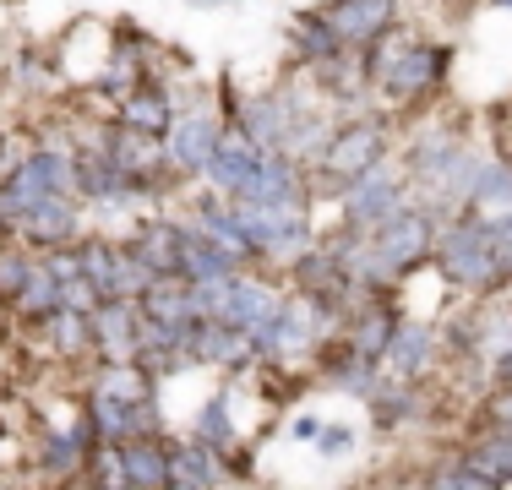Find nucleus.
<instances>
[{"mask_svg": "<svg viewBox=\"0 0 512 490\" xmlns=\"http://www.w3.org/2000/svg\"><path fill=\"white\" fill-rule=\"evenodd\" d=\"M191 436L207 441V447H218L224 458H235L240 452V425L235 414H229V392H213V398L197 409V420H191Z\"/></svg>", "mask_w": 512, "mask_h": 490, "instance_id": "22", "label": "nucleus"}, {"mask_svg": "<svg viewBox=\"0 0 512 490\" xmlns=\"http://www.w3.org/2000/svg\"><path fill=\"white\" fill-rule=\"evenodd\" d=\"M295 109H300L295 88H273V93L246 98V104L235 109V126L246 131V137H251L256 147L278 153V147H284V137H289V120H295Z\"/></svg>", "mask_w": 512, "mask_h": 490, "instance_id": "11", "label": "nucleus"}, {"mask_svg": "<svg viewBox=\"0 0 512 490\" xmlns=\"http://www.w3.org/2000/svg\"><path fill=\"white\" fill-rule=\"evenodd\" d=\"M442 354H447L442 322H431V316H398L393 338H387V349H382V365H387V376L425 382V376L442 365Z\"/></svg>", "mask_w": 512, "mask_h": 490, "instance_id": "7", "label": "nucleus"}, {"mask_svg": "<svg viewBox=\"0 0 512 490\" xmlns=\"http://www.w3.org/2000/svg\"><path fill=\"white\" fill-rule=\"evenodd\" d=\"M218 131H224V115H218L213 104H180L175 120H169L164 131V164L175 180H197L202 164L213 158V142Z\"/></svg>", "mask_w": 512, "mask_h": 490, "instance_id": "6", "label": "nucleus"}, {"mask_svg": "<svg viewBox=\"0 0 512 490\" xmlns=\"http://www.w3.org/2000/svg\"><path fill=\"white\" fill-rule=\"evenodd\" d=\"M436 229H442V213H431V207L414 202L398 218H387V224L371 235V245H376V256L387 262V273L404 278V273H420V267L431 262Z\"/></svg>", "mask_w": 512, "mask_h": 490, "instance_id": "5", "label": "nucleus"}, {"mask_svg": "<svg viewBox=\"0 0 512 490\" xmlns=\"http://www.w3.org/2000/svg\"><path fill=\"white\" fill-rule=\"evenodd\" d=\"M224 452L207 447L197 436H180L169 441V490H213V485H229L235 474L224 469Z\"/></svg>", "mask_w": 512, "mask_h": 490, "instance_id": "12", "label": "nucleus"}, {"mask_svg": "<svg viewBox=\"0 0 512 490\" xmlns=\"http://www.w3.org/2000/svg\"><path fill=\"white\" fill-rule=\"evenodd\" d=\"M278 305H284V289H278L267 273L240 267V273L229 278V305H224V316H229L235 327H246V333H251V327H262L267 316L278 311Z\"/></svg>", "mask_w": 512, "mask_h": 490, "instance_id": "16", "label": "nucleus"}, {"mask_svg": "<svg viewBox=\"0 0 512 490\" xmlns=\"http://www.w3.org/2000/svg\"><path fill=\"white\" fill-rule=\"evenodd\" d=\"M295 436H300V441H316V436H322V420H316V414H300V420H295Z\"/></svg>", "mask_w": 512, "mask_h": 490, "instance_id": "32", "label": "nucleus"}, {"mask_svg": "<svg viewBox=\"0 0 512 490\" xmlns=\"http://www.w3.org/2000/svg\"><path fill=\"white\" fill-rule=\"evenodd\" d=\"M485 420L502 425V431H512V382H496V392L485 398Z\"/></svg>", "mask_w": 512, "mask_h": 490, "instance_id": "30", "label": "nucleus"}, {"mask_svg": "<svg viewBox=\"0 0 512 490\" xmlns=\"http://www.w3.org/2000/svg\"><path fill=\"white\" fill-rule=\"evenodd\" d=\"M142 333V305L137 300H99L93 305V343L99 360H131Z\"/></svg>", "mask_w": 512, "mask_h": 490, "instance_id": "15", "label": "nucleus"}, {"mask_svg": "<svg viewBox=\"0 0 512 490\" xmlns=\"http://www.w3.org/2000/svg\"><path fill=\"white\" fill-rule=\"evenodd\" d=\"M496 6H502V11H512V0H496Z\"/></svg>", "mask_w": 512, "mask_h": 490, "instance_id": "35", "label": "nucleus"}, {"mask_svg": "<svg viewBox=\"0 0 512 490\" xmlns=\"http://www.w3.org/2000/svg\"><path fill=\"white\" fill-rule=\"evenodd\" d=\"M447 71H453L447 44L425 39V33L404 28V22H393L382 39L365 49V82H371L376 109H387L398 120L431 104L447 88Z\"/></svg>", "mask_w": 512, "mask_h": 490, "instance_id": "1", "label": "nucleus"}, {"mask_svg": "<svg viewBox=\"0 0 512 490\" xmlns=\"http://www.w3.org/2000/svg\"><path fill=\"white\" fill-rule=\"evenodd\" d=\"M431 262H436V273H442V284L453 294H463V300H485V294L507 289L502 262H496V245H491V224H485V213H474V207L442 218L436 245H431Z\"/></svg>", "mask_w": 512, "mask_h": 490, "instance_id": "2", "label": "nucleus"}, {"mask_svg": "<svg viewBox=\"0 0 512 490\" xmlns=\"http://www.w3.org/2000/svg\"><path fill=\"white\" fill-rule=\"evenodd\" d=\"M469 207L474 213H502V207H512V158L507 153L480 158V175L469 186Z\"/></svg>", "mask_w": 512, "mask_h": 490, "instance_id": "23", "label": "nucleus"}, {"mask_svg": "<svg viewBox=\"0 0 512 490\" xmlns=\"http://www.w3.org/2000/svg\"><path fill=\"white\" fill-rule=\"evenodd\" d=\"M11 311H17L28 327H39L44 316H55V311H60V278L50 273V267H44V256L33 262L28 284H22V294L11 300Z\"/></svg>", "mask_w": 512, "mask_h": 490, "instance_id": "25", "label": "nucleus"}, {"mask_svg": "<svg viewBox=\"0 0 512 490\" xmlns=\"http://www.w3.org/2000/svg\"><path fill=\"white\" fill-rule=\"evenodd\" d=\"M496 382H512V338H507L502 360H496Z\"/></svg>", "mask_w": 512, "mask_h": 490, "instance_id": "33", "label": "nucleus"}, {"mask_svg": "<svg viewBox=\"0 0 512 490\" xmlns=\"http://www.w3.org/2000/svg\"><path fill=\"white\" fill-rule=\"evenodd\" d=\"M322 17L344 49H371L398 22V0H327Z\"/></svg>", "mask_w": 512, "mask_h": 490, "instance_id": "10", "label": "nucleus"}, {"mask_svg": "<svg viewBox=\"0 0 512 490\" xmlns=\"http://www.w3.org/2000/svg\"><path fill=\"white\" fill-rule=\"evenodd\" d=\"M180 104H186V98H175V93L164 88V82H153V77H148L142 88H131L126 98H115V115H109V120H120V126H137V131H153V137H164Z\"/></svg>", "mask_w": 512, "mask_h": 490, "instance_id": "18", "label": "nucleus"}, {"mask_svg": "<svg viewBox=\"0 0 512 490\" xmlns=\"http://www.w3.org/2000/svg\"><path fill=\"white\" fill-rule=\"evenodd\" d=\"M191 365H213V371H256V343L246 327L229 316H202L191 333Z\"/></svg>", "mask_w": 512, "mask_h": 490, "instance_id": "9", "label": "nucleus"}, {"mask_svg": "<svg viewBox=\"0 0 512 490\" xmlns=\"http://www.w3.org/2000/svg\"><path fill=\"white\" fill-rule=\"evenodd\" d=\"M316 441H322V452H349V447H355V436H349L344 425H322V436H316Z\"/></svg>", "mask_w": 512, "mask_h": 490, "instance_id": "31", "label": "nucleus"}, {"mask_svg": "<svg viewBox=\"0 0 512 490\" xmlns=\"http://www.w3.org/2000/svg\"><path fill=\"white\" fill-rule=\"evenodd\" d=\"M180 235H186V224L169 218V213H158V218H142V224L126 235V245L153 267V273H175L180 267Z\"/></svg>", "mask_w": 512, "mask_h": 490, "instance_id": "20", "label": "nucleus"}, {"mask_svg": "<svg viewBox=\"0 0 512 490\" xmlns=\"http://www.w3.org/2000/svg\"><path fill=\"white\" fill-rule=\"evenodd\" d=\"M393 137H398V115H387V109H365V115L338 120L333 142H327V153L311 164V175L322 180L327 191H333L338 180H355V175H365L371 164L393 158V153H398Z\"/></svg>", "mask_w": 512, "mask_h": 490, "instance_id": "3", "label": "nucleus"}, {"mask_svg": "<svg viewBox=\"0 0 512 490\" xmlns=\"http://www.w3.org/2000/svg\"><path fill=\"white\" fill-rule=\"evenodd\" d=\"M425 485H431V490H496L491 474H485L480 463L469 458V447L431 458V469H425Z\"/></svg>", "mask_w": 512, "mask_h": 490, "instance_id": "24", "label": "nucleus"}, {"mask_svg": "<svg viewBox=\"0 0 512 490\" xmlns=\"http://www.w3.org/2000/svg\"><path fill=\"white\" fill-rule=\"evenodd\" d=\"M82 196H50L44 207H33L17 224V240L33 245V251H50V245H71L82 240Z\"/></svg>", "mask_w": 512, "mask_h": 490, "instance_id": "13", "label": "nucleus"}, {"mask_svg": "<svg viewBox=\"0 0 512 490\" xmlns=\"http://www.w3.org/2000/svg\"><path fill=\"white\" fill-rule=\"evenodd\" d=\"M120 490H169V441L164 436H126L115 447Z\"/></svg>", "mask_w": 512, "mask_h": 490, "instance_id": "14", "label": "nucleus"}, {"mask_svg": "<svg viewBox=\"0 0 512 490\" xmlns=\"http://www.w3.org/2000/svg\"><path fill=\"white\" fill-rule=\"evenodd\" d=\"M469 458L480 463L496 485H512V431H502V425L485 420V431L469 436Z\"/></svg>", "mask_w": 512, "mask_h": 490, "instance_id": "27", "label": "nucleus"}, {"mask_svg": "<svg viewBox=\"0 0 512 490\" xmlns=\"http://www.w3.org/2000/svg\"><path fill=\"white\" fill-rule=\"evenodd\" d=\"M6 82H11V88H17L22 98H50V93H60V71H55V60H50V55H39V49H22V55L11 60Z\"/></svg>", "mask_w": 512, "mask_h": 490, "instance_id": "26", "label": "nucleus"}, {"mask_svg": "<svg viewBox=\"0 0 512 490\" xmlns=\"http://www.w3.org/2000/svg\"><path fill=\"white\" fill-rule=\"evenodd\" d=\"M39 343L55 354V360H99V343H93V311H66L60 305L55 316L39 322Z\"/></svg>", "mask_w": 512, "mask_h": 490, "instance_id": "19", "label": "nucleus"}, {"mask_svg": "<svg viewBox=\"0 0 512 490\" xmlns=\"http://www.w3.org/2000/svg\"><path fill=\"white\" fill-rule=\"evenodd\" d=\"M333 202H338V218H344L349 229L376 235L387 218H398L404 207H414V186H409L404 164H398V153H393V158L371 164V169H365V175H355V180H338V186H333Z\"/></svg>", "mask_w": 512, "mask_h": 490, "instance_id": "4", "label": "nucleus"}, {"mask_svg": "<svg viewBox=\"0 0 512 490\" xmlns=\"http://www.w3.org/2000/svg\"><path fill=\"white\" fill-rule=\"evenodd\" d=\"M262 158H267V147H256L235 120H224V131H218V142H213V158L202 164L197 180L207 191H218V196H235L256 169H262Z\"/></svg>", "mask_w": 512, "mask_h": 490, "instance_id": "8", "label": "nucleus"}, {"mask_svg": "<svg viewBox=\"0 0 512 490\" xmlns=\"http://www.w3.org/2000/svg\"><path fill=\"white\" fill-rule=\"evenodd\" d=\"M11 158H17V153L6 147V131H0V175H6V164H11Z\"/></svg>", "mask_w": 512, "mask_h": 490, "instance_id": "34", "label": "nucleus"}, {"mask_svg": "<svg viewBox=\"0 0 512 490\" xmlns=\"http://www.w3.org/2000/svg\"><path fill=\"white\" fill-rule=\"evenodd\" d=\"M33 262H39V251H33V245H22L17 235L0 240V305H11V300L22 294V284H28V273H33Z\"/></svg>", "mask_w": 512, "mask_h": 490, "instance_id": "28", "label": "nucleus"}, {"mask_svg": "<svg viewBox=\"0 0 512 490\" xmlns=\"http://www.w3.org/2000/svg\"><path fill=\"white\" fill-rule=\"evenodd\" d=\"M327 349H333V360H327V382H333L338 392H349V398L371 403L376 392L387 387V365L376 360V354H355L344 338H333Z\"/></svg>", "mask_w": 512, "mask_h": 490, "instance_id": "17", "label": "nucleus"}, {"mask_svg": "<svg viewBox=\"0 0 512 490\" xmlns=\"http://www.w3.org/2000/svg\"><path fill=\"white\" fill-rule=\"evenodd\" d=\"M338 33L327 28V17L322 11H300L295 22H289V55L300 60V71L306 66H316V60H327V55H338Z\"/></svg>", "mask_w": 512, "mask_h": 490, "instance_id": "21", "label": "nucleus"}, {"mask_svg": "<svg viewBox=\"0 0 512 490\" xmlns=\"http://www.w3.org/2000/svg\"><path fill=\"white\" fill-rule=\"evenodd\" d=\"M485 224H491V245H496V262H502V278L512 284V207L485 213Z\"/></svg>", "mask_w": 512, "mask_h": 490, "instance_id": "29", "label": "nucleus"}]
</instances>
